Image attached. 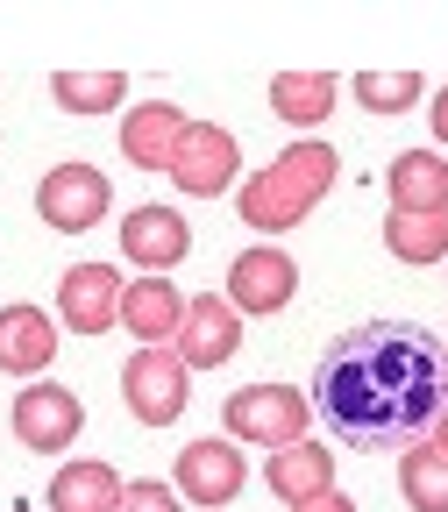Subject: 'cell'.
Masks as SVG:
<instances>
[{
  "instance_id": "cell-15",
  "label": "cell",
  "mask_w": 448,
  "mask_h": 512,
  "mask_svg": "<svg viewBox=\"0 0 448 512\" xmlns=\"http://www.w3.org/2000/svg\"><path fill=\"white\" fill-rule=\"evenodd\" d=\"M264 484L285 498V505H306V498H320V491H335V456L320 441H285L278 456L264 463Z\"/></svg>"
},
{
  "instance_id": "cell-13",
  "label": "cell",
  "mask_w": 448,
  "mask_h": 512,
  "mask_svg": "<svg viewBox=\"0 0 448 512\" xmlns=\"http://www.w3.org/2000/svg\"><path fill=\"white\" fill-rule=\"evenodd\" d=\"M178 320H185L178 285H164V278H136V285H121V328L136 335L143 349H171V342H178Z\"/></svg>"
},
{
  "instance_id": "cell-1",
  "label": "cell",
  "mask_w": 448,
  "mask_h": 512,
  "mask_svg": "<svg viewBox=\"0 0 448 512\" xmlns=\"http://www.w3.org/2000/svg\"><path fill=\"white\" fill-rule=\"evenodd\" d=\"M306 406H320V420L356 448L427 434L441 420V335L406 320H363L320 349Z\"/></svg>"
},
{
  "instance_id": "cell-3",
  "label": "cell",
  "mask_w": 448,
  "mask_h": 512,
  "mask_svg": "<svg viewBox=\"0 0 448 512\" xmlns=\"http://www.w3.org/2000/svg\"><path fill=\"white\" fill-rule=\"evenodd\" d=\"M228 434L235 441H264V448H285V441H306V420L313 406L292 392V384H242V392L221 406Z\"/></svg>"
},
{
  "instance_id": "cell-9",
  "label": "cell",
  "mask_w": 448,
  "mask_h": 512,
  "mask_svg": "<svg viewBox=\"0 0 448 512\" xmlns=\"http://www.w3.org/2000/svg\"><path fill=\"white\" fill-rule=\"evenodd\" d=\"M235 349H242V313L221 292H200L178 320V363L185 370H221Z\"/></svg>"
},
{
  "instance_id": "cell-23",
  "label": "cell",
  "mask_w": 448,
  "mask_h": 512,
  "mask_svg": "<svg viewBox=\"0 0 448 512\" xmlns=\"http://www.w3.org/2000/svg\"><path fill=\"white\" fill-rule=\"evenodd\" d=\"M356 100L370 114H406L420 100V72H356Z\"/></svg>"
},
{
  "instance_id": "cell-4",
  "label": "cell",
  "mask_w": 448,
  "mask_h": 512,
  "mask_svg": "<svg viewBox=\"0 0 448 512\" xmlns=\"http://www.w3.org/2000/svg\"><path fill=\"white\" fill-rule=\"evenodd\" d=\"M121 392H128V413L143 427H171L192 406V370L178 363V349H136L121 370Z\"/></svg>"
},
{
  "instance_id": "cell-8",
  "label": "cell",
  "mask_w": 448,
  "mask_h": 512,
  "mask_svg": "<svg viewBox=\"0 0 448 512\" xmlns=\"http://www.w3.org/2000/svg\"><path fill=\"white\" fill-rule=\"evenodd\" d=\"M79 427H86V406H79V392H64V384H29L15 399V441L36 448V456H64V448L79 441Z\"/></svg>"
},
{
  "instance_id": "cell-24",
  "label": "cell",
  "mask_w": 448,
  "mask_h": 512,
  "mask_svg": "<svg viewBox=\"0 0 448 512\" xmlns=\"http://www.w3.org/2000/svg\"><path fill=\"white\" fill-rule=\"evenodd\" d=\"M114 512H178V491L157 484V477H136V484H121Z\"/></svg>"
},
{
  "instance_id": "cell-19",
  "label": "cell",
  "mask_w": 448,
  "mask_h": 512,
  "mask_svg": "<svg viewBox=\"0 0 448 512\" xmlns=\"http://www.w3.org/2000/svg\"><path fill=\"white\" fill-rule=\"evenodd\" d=\"M399 491L413 512H448V456L441 441H413L399 456Z\"/></svg>"
},
{
  "instance_id": "cell-12",
  "label": "cell",
  "mask_w": 448,
  "mask_h": 512,
  "mask_svg": "<svg viewBox=\"0 0 448 512\" xmlns=\"http://www.w3.org/2000/svg\"><path fill=\"white\" fill-rule=\"evenodd\" d=\"M235 491H242L235 441H192L178 456V498H192V505H235Z\"/></svg>"
},
{
  "instance_id": "cell-5",
  "label": "cell",
  "mask_w": 448,
  "mask_h": 512,
  "mask_svg": "<svg viewBox=\"0 0 448 512\" xmlns=\"http://www.w3.org/2000/svg\"><path fill=\"white\" fill-rule=\"evenodd\" d=\"M235 164H242V150H235L228 128H214V121H185V136H178L164 178H178V192H192V200H221V192L235 185Z\"/></svg>"
},
{
  "instance_id": "cell-7",
  "label": "cell",
  "mask_w": 448,
  "mask_h": 512,
  "mask_svg": "<svg viewBox=\"0 0 448 512\" xmlns=\"http://www.w3.org/2000/svg\"><path fill=\"white\" fill-rule=\"evenodd\" d=\"M292 292H299V264L278 242H256V249H242L228 264V292L221 299L235 313H278V306H292Z\"/></svg>"
},
{
  "instance_id": "cell-21",
  "label": "cell",
  "mask_w": 448,
  "mask_h": 512,
  "mask_svg": "<svg viewBox=\"0 0 448 512\" xmlns=\"http://www.w3.org/2000/svg\"><path fill=\"white\" fill-rule=\"evenodd\" d=\"M384 249L399 264H441L448 256V221L441 214H392L384 221Z\"/></svg>"
},
{
  "instance_id": "cell-18",
  "label": "cell",
  "mask_w": 448,
  "mask_h": 512,
  "mask_svg": "<svg viewBox=\"0 0 448 512\" xmlns=\"http://www.w3.org/2000/svg\"><path fill=\"white\" fill-rule=\"evenodd\" d=\"M114 498H121L114 463H64L50 477V512H114Z\"/></svg>"
},
{
  "instance_id": "cell-17",
  "label": "cell",
  "mask_w": 448,
  "mask_h": 512,
  "mask_svg": "<svg viewBox=\"0 0 448 512\" xmlns=\"http://www.w3.org/2000/svg\"><path fill=\"white\" fill-rule=\"evenodd\" d=\"M384 192H392V214H441L448 200V171L434 150H406L384 164Z\"/></svg>"
},
{
  "instance_id": "cell-6",
  "label": "cell",
  "mask_w": 448,
  "mask_h": 512,
  "mask_svg": "<svg viewBox=\"0 0 448 512\" xmlns=\"http://www.w3.org/2000/svg\"><path fill=\"white\" fill-rule=\"evenodd\" d=\"M107 171H93V164H57V171H43V185H36V214H43V228H64V235H86V228H100L107 221Z\"/></svg>"
},
{
  "instance_id": "cell-10",
  "label": "cell",
  "mask_w": 448,
  "mask_h": 512,
  "mask_svg": "<svg viewBox=\"0 0 448 512\" xmlns=\"http://www.w3.org/2000/svg\"><path fill=\"white\" fill-rule=\"evenodd\" d=\"M185 249H192V221L178 207H136L121 221V256H128V264H143V278L185 264Z\"/></svg>"
},
{
  "instance_id": "cell-22",
  "label": "cell",
  "mask_w": 448,
  "mask_h": 512,
  "mask_svg": "<svg viewBox=\"0 0 448 512\" xmlns=\"http://www.w3.org/2000/svg\"><path fill=\"white\" fill-rule=\"evenodd\" d=\"M50 93H57L64 114H114L121 93H128V79L121 72H57Z\"/></svg>"
},
{
  "instance_id": "cell-2",
  "label": "cell",
  "mask_w": 448,
  "mask_h": 512,
  "mask_svg": "<svg viewBox=\"0 0 448 512\" xmlns=\"http://www.w3.org/2000/svg\"><path fill=\"white\" fill-rule=\"evenodd\" d=\"M335 150L328 143H299V150H285L271 171H256L249 185H242V228H264V235H285V228H299L320 200H328V185H335Z\"/></svg>"
},
{
  "instance_id": "cell-20",
  "label": "cell",
  "mask_w": 448,
  "mask_h": 512,
  "mask_svg": "<svg viewBox=\"0 0 448 512\" xmlns=\"http://www.w3.org/2000/svg\"><path fill=\"white\" fill-rule=\"evenodd\" d=\"M271 114L278 121H328L335 114V72H278L271 79Z\"/></svg>"
},
{
  "instance_id": "cell-11",
  "label": "cell",
  "mask_w": 448,
  "mask_h": 512,
  "mask_svg": "<svg viewBox=\"0 0 448 512\" xmlns=\"http://www.w3.org/2000/svg\"><path fill=\"white\" fill-rule=\"evenodd\" d=\"M57 306H64V328L72 335H107L121 320V271L114 264H72L57 285Z\"/></svg>"
},
{
  "instance_id": "cell-14",
  "label": "cell",
  "mask_w": 448,
  "mask_h": 512,
  "mask_svg": "<svg viewBox=\"0 0 448 512\" xmlns=\"http://www.w3.org/2000/svg\"><path fill=\"white\" fill-rule=\"evenodd\" d=\"M178 136H185V114L171 100H150L136 114H121V157L136 164V171H171Z\"/></svg>"
},
{
  "instance_id": "cell-16",
  "label": "cell",
  "mask_w": 448,
  "mask_h": 512,
  "mask_svg": "<svg viewBox=\"0 0 448 512\" xmlns=\"http://www.w3.org/2000/svg\"><path fill=\"white\" fill-rule=\"evenodd\" d=\"M50 356H57L50 313H36V306H0V370L36 377V370H50Z\"/></svg>"
},
{
  "instance_id": "cell-25",
  "label": "cell",
  "mask_w": 448,
  "mask_h": 512,
  "mask_svg": "<svg viewBox=\"0 0 448 512\" xmlns=\"http://www.w3.org/2000/svg\"><path fill=\"white\" fill-rule=\"evenodd\" d=\"M292 512H356V498H342V491H320V498H306V505H292Z\"/></svg>"
}]
</instances>
